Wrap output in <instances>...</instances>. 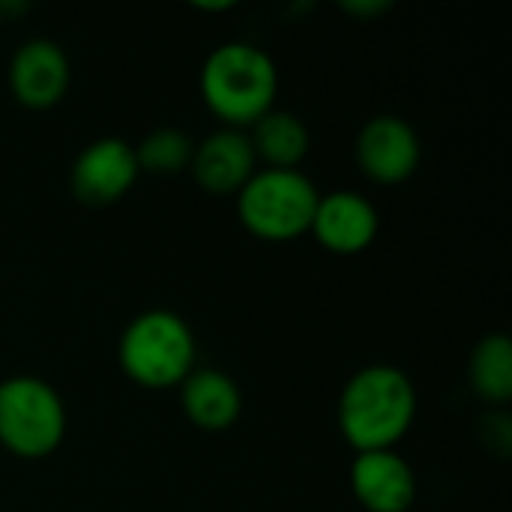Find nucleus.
Segmentation results:
<instances>
[{"label": "nucleus", "instance_id": "f257e3e1", "mask_svg": "<svg viewBox=\"0 0 512 512\" xmlns=\"http://www.w3.org/2000/svg\"><path fill=\"white\" fill-rule=\"evenodd\" d=\"M336 417L354 453L396 450L417 420V387L399 366H363L345 381Z\"/></svg>", "mask_w": 512, "mask_h": 512}, {"label": "nucleus", "instance_id": "f03ea898", "mask_svg": "<svg viewBox=\"0 0 512 512\" xmlns=\"http://www.w3.org/2000/svg\"><path fill=\"white\" fill-rule=\"evenodd\" d=\"M201 99L228 129H252L273 111L279 93V66L255 42H222L201 66Z\"/></svg>", "mask_w": 512, "mask_h": 512}, {"label": "nucleus", "instance_id": "7ed1b4c3", "mask_svg": "<svg viewBox=\"0 0 512 512\" xmlns=\"http://www.w3.org/2000/svg\"><path fill=\"white\" fill-rule=\"evenodd\" d=\"M198 342L192 327L171 309L135 315L117 342L123 375L144 390H174L195 369Z\"/></svg>", "mask_w": 512, "mask_h": 512}, {"label": "nucleus", "instance_id": "20e7f679", "mask_svg": "<svg viewBox=\"0 0 512 512\" xmlns=\"http://www.w3.org/2000/svg\"><path fill=\"white\" fill-rule=\"evenodd\" d=\"M234 198L237 219L252 237L267 243H288L300 234H309L321 192L300 168H258Z\"/></svg>", "mask_w": 512, "mask_h": 512}, {"label": "nucleus", "instance_id": "39448f33", "mask_svg": "<svg viewBox=\"0 0 512 512\" xmlns=\"http://www.w3.org/2000/svg\"><path fill=\"white\" fill-rule=\"evenodd\" d=\"M66 438V405L60 393L33 375L0 381V447L36 462L48 459Z\"/></svg>", "mask_w": 512, "mask_h": 512}, {"label": "nucleus", "instance_id": "423d86ee", "mask_svg": "<svg viewBox=\"0 0 512 512\" xmlns=\"http://www.w3.org/2000/svg\"><path fill=\"white\" fill-rule=\"evenodd\" d=\"M357 168L378 186H399L420 168L423 144L417 129L399 114L369 117L354 141Z\"/></svg>", "mask_w": 512, "mask_h": 512}, {"label": "nucleus", "instance_id": "0eeeda50", "mask_svg": "<svg viewBox=\"0 0 512 512\" xmlns=\"http://www.w3.org/2000/svg\"><path fill=\"white\" fill-rule=\"evenodd\" d=\"M141 168L135 159V144L117 135H102L90 141L72 162L69 189L78 201L105 207L129 195Z\"/></svg>", "mask_w": 512, "mask_h": 512}, {"label": "nucleus", "instance_id": "6e6552de", "mask_svg": "<svg viewBox=\"0 0 512 512\" xmlns=\"http://www.w3.org/2000/svg\"><path fill=\"white\" fill-rule=\"evenodd\" d=\"M6 78L18 105L30 111H45L66 96L72 69L66 51L54 39L36 36L15 48Z\"/></svg>", "mask_w": 512, "mask_h": 512}, {"label": "nucleus", "instance_id": "1a4fd4ad", "mask_svg": "<svg viewBox=\"0 0 512 512\" xmlns=\"http://www.w3.org/2000/svg\"><path fill=\"white\" fill-rule=\"evenodd\" d=\"M378 228H381L378 207L366 195L354 189H333L318 198L309 234L327 252L348 258L366 252L375 243Z\"/></svg>", "mask_w": 512, "mask_h": 512}, {"label": "nucleus", "instance_id": "9d476101", "mask_svg": "<svg viewBox=\"0 0 512 512\" xmlns=\"http://www.w3.org/2000/svg\"><path fill=\"white\" fill-rule=\"evenodd\" d=\"M351 492L366 512H408L417 501V474L396 450L357 453Z\"/></svg>", "mask_w": 512, "mask_h": 512}, {"label": "nucleus", "instance_id": "9b49d317", "mask_svg": "<svg viewBox=\"0 0 512 512\" xmlns=\"http://www.w3.org/2000/svg\"><path fill=\"white\" fill-rule=\"evenodd\" d=\"M258 171V159L243 129H216L201 144H195L189 174L207 195H237L249 177Z\"/></svg>", "mask_w": 512, "mask_h": 512}, {"label": "nucleus", "instance_id": "f8f14e48", "mask_svg": "<svg viewBox=\"0 0 512 512\" xmlns=\"http://www.w3.org/2000/svg\"><path fill=\"white\" fill-rule=\"evenodd\" d=\"M180 405L195 429L228 432L243 414V393L237 381L219 369H192L180 384Z\"/></svg>", "mask_w": 512, "mask_h": 512}, {"label": "nucleus", "instance_id": "ddd939ff", "mask_svg": "<svg viewBox=\"0 0 512 512\" xmlns=\"http://www.w3.org/2000/svg\"><path fill=\"white\" fill-rule=\"evenodd\" d=\"M249 141L255 150V159L264 162V168H279V171H297V165L309 156L312 135L309 126L282 108L267 111L252 129Z\"/></svg>", "mask_w": 512, "mask_h": 512}, {"label": "nucleus", "instance_id": "4468645a", "mask_svg": "<svg viewBox=\"0 0 512 512\" xmlns=\"http://www.w3.org/2000/svg\"><path fill=\"white\" fill-rule=\"evenodd\" d=\"M468 381L477 399L492 408H504L512 399V345L507 333L483 336L468 363Z\"/></svg>", "mask_w": 512, "mask_h": 512}, {"label": "nucleus", "instance_id": "2eb2a0df", "mask_svg": "<svg viewBox=\"0 0 512 512\" xmlns=\"http://www.w3.org/2000/svg\"><path fill=\"white\" fill-rule=\"evenodd\" d=\"M192 153H195V141L174 126H159L135 144L138 168L156 177H174L189 171Z\"/></svg>", "mask_w": 512, "mask_h": 512}, {"label": "nucleus", "instance_id": "dca6fc26", "mask_svg": "<svg viewBox=\"0 0 512 512\" xmlns=\"http://www.w3.org/2000/svg\"><path fill=\"white\" fill-rule=\"evenodd\" d=\"M480 435L486 441V450L495 453L498 459H507L512 450V420L504 408H495L492 414L483 417L480 423Z\"/></svg>", "mask_w": 512, "mask_h": 512}, {"label": "nucleus", "instance_id": "f3484780", "mask_svg": "<svg viewBox=\"0 0 512 512\" xmlns=\"http://www.w3.org/2000/svg\"><path fill=\"white\" fill-rule=\"evenodd\" d=\"M342 9L345 12H351V15H360V18H375V15H384L387 9H390V3L387 0H351V3H342Z\"/></svg>", "mask_w": 512, "mask_h": 512}]
</instances>
